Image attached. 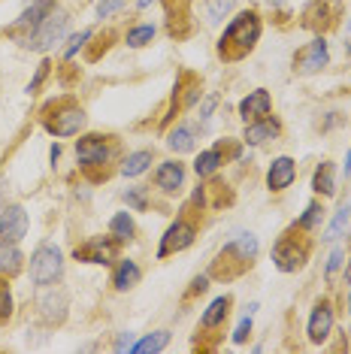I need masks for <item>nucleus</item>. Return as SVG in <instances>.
Instances as JSON below:
<instances>
[{"label": "nucleus", "instance_id": "obj_1", "mask_svg": "<svg viewBox=\"0 0 351 354\" xmlns=\"http://www.w3.org/2000/svg\"><path fill=\"white\" fill-rule=\"evenodd\" d=\"M258 37H260L258 15L243 12V15H236V19L230 21V28L225 30V37H221V43H218V52L225 55L227 61H236V58H243L245 52H252V46L258 43Z\"/></svg>", "mask_w": 351, "mask_h": 354}, {"label": "nucleus", "instance_id": "obj_2", "mask_svg": "<svg viewBox=\"0 0 351 354\" xmlns=\"http://www.w3.org/2000/svg\"><path fill=\"white\" fill-rule=\"evenodd\" d=\"M61 272H64V257L58 252V245L43 243L34 252V257H30V279H34V285L49 288L61 279Z\"/></svg>", "mask_w": 351, "mask_h": 354}, {"label": "nucleus", "instance_id": "obj_3", "mask_svg": "<svg viewBox=\"0 0 351 354\" xmlns=\"http://www.w3.org/2000/svg\"><path fill=\"white\" fill-rule=\"evenodd\" d=\"M67 12H61V10H52L49 15H46L43 21L37 25V30L28 37V43L25 46H30V49H37V52H46V49H52L58 39L67 34Z\"/></svg>", "mask_w": 351, "mask_h": 354}, {"label": "nucleus", "instance_id": "obj_4", "mask_svg": "<svg viewBox=\"0 0 351 354\" xmlns=\"http://www.w3.org/2000/svg\"><path fill=\"white\" fill-rule=\"evenodd\" d=\"M46 127L55 136H73L85 127V112L79 106H64L61 112H55V118H46Z\"/></svg>", "mask_w": 351, "mask_h": 354}, {"label": "nucleus", "instance_id": "obj_5", "mask_svg": "<svg viewBox=\"0 0 351 354\" xmlns=\"http://www.w3.org/2000/svg\"><path fill=\"white\" fill-rule=\"evenodd\" d=\"M273 261L282 272H294V270L303 267V261H306V248L297 245V239L285 236V239H278L276 248H273Z\"/></svg>", "mask_w": 351, "mask_h": 354}, {"label": "nucleus", "instance_id": "obj_6", "mask_svg": "<svg viewBox=\"0 0 351 354\" xmlns=\"http://www.w3.org/2000/svg\"><path fill=\"white\" fill-rule=\"evenodd\" d=\"M327 58H330V55H327V43L324 39H312L306 49L297 52V58H294V70H297V73H306V76L318 73L321 67H327Z\"/></svg>", "mask_w": 351, "mask_h": 354}, {"label": "nucleus", "instance_id": "obj_7", "mask_svg": "<svg viewBox=\"0 0 351 354\" xmlns=\"http://www.w3.org/2000/svg\"><path fill=\"white\" fill-rule=\"evenodd\" d=\"M191 243H194V227H191L188 221H176L170 230H167L164 243L161 248H158V257H167L173 252H182V248H188Z\"/></svg>", "mask_w": 351, "mask_h": 354}, {"label": "nucleus", "instance_id": "obj_8", "mask_svg": "<svg viewBox=\"0 0 351 354\" xmlns=\"http://www.w3.org/2000/svg\"><path fill=\"white\" fill-rule=\"evenodd\" d=\"M115 243L106 236H97L91 243H85L82 248H76V261H88V263H113L115 257Z\"/></svg>", "mask_w": 351, "mask_h": 354}, {"label": "nucleus", "instance_id": "obj_9", "mask_svg": "<svg viewBox=\"0 0 351 354\" xmlns=\"http://www.w3.org/2000/svg\"><path fill=\"white\" fill-rule=\"evenodd\" d=\"M25 233H28V212L21 206H10L0 215V236L10 239V243H19Z\"/></svg>", "mask_w": 351, "mask_h": 354}, {"label": "nucleus", "instance_id": "obj_10", "mask_svg": "<svg viewBox=\"0 0 351 354\" xmlns=\"http://www.w3.org/2000/svg\"><path fill=\"white\" fill-rule=\"evenodd\" d=\"M55 10V0H28V10L21 12V19L15 21V28L10 30V34H19V30H30L34 34L37 25L46 19Z\"/></svg>", "mask_w": 351, "mask_h": 354}, {"label": "nucleus", "instance_id": "obj_11", "mask_svg": "<svg viewBox=\"0 0 351 354\" xmlns=\"http://www.w3.org/2000/svg\"><path fill=\"white\" fill-rule=\"evenodd\" d=\"M76 155L85 167H97L109 158V149H106V142H103V136H85V140L76 142Z\"/></svg>", "mask_w": 351, "mask_h": 354}, {"label": "nucleus", "instance_id": "obj_12", "mask_svg": "<svg viewBox=\"0 0 351 354\" xmlns=\"http://www.w3.org/2000/svg\"><path fill=\"white\" fill-rule=\"evenodd\" d=\"M330 327H333V309L327 303H321L312 312V318H309V339H312V342H324L327 336H330Z\"/></svg>", "mask_w": 351, "mask_h": 354}, {"label": "nucleus", "instance_id": "obj_13", "mask_svg": "<svg viewBox=\"0 0 351 354\" xmlns=\"http://www.w3.org/2000/svg\"><path fill=\"white\" fill-rule=\"evenodd\" d=\"M294 160L291 158H276L273 160V167H269V173H267V185L273 191H285L288 185L294 182Z\"/></svg>", "mask_w": 351, "mask_h": 354}, {"label": "nucleus", "instance_id": "obj_14", "mask_svg": "<svg viewBox=\"0 0 351 354\" xmlns=\"http://www.w3.org/2000/svg\"><path fill=\"white\" fill-rule=\"evenodd\" d=\"M39 309H43V318L49 324H58L67 315V294L64 291H46L43 300H39Z\"/></svg>", "mask_w": 351, "mask_h": 354}, {"label": "nucleus", "instance_id": "obj_15", "mask_svg": "<svg viewBox=\"0 0 351 354\" xmlns=\"http://www.w3.org/2000/svg\"><path fill=\"white\" fill-rule=\"evenodd\" d=\"M239 115L245 122H258V118L269 115V94L267 91H252L249 97L239 103Z\"/></svg>", "mask_w": 351, "mask_h": 354}, {"label": "nucleus", "instance_id": "obj_16", "mask_svg": "<svg viewBox=\"0 0 351 354\" xmlns=\"http://www.w3.org/2000/svg\"><path fill=\"white\" fill-rule=\"evenodd\" d=\"M182 182H185V167H182L179 160H167V164L158 167V188L179 191Z\"/></svg>", "mask_w": 351, "mask_h": 354}, {"label": "nucleus", "instance_id": "obj_17", "mask_svg": "<svg viewBox=\"0 0 351 354\" xmlns=\"http://www.w3.org/2000/svg\"><path fill=\"white\" fill-rule=\"evenodd\" d=\"M273 136H278V122L276 118H258L254 124L245 127V142H252V146H260V142L273 140Z\"/></svg>", "mask_w": 351, "mask_h": 354}, {"label": "nucleus", "instance_id": "obj_18", "mask_svg": "<svg viewBox=\"0 0 351 354\" xmlns=\"http://www.w3.org/2000/svg\"><path fill=\"white\" fill-rule=\"evenodd\" d=\"M115 288L118 291H127V288H133L140 281V267L133 261H122L118 263V270H115Z\"/></svg>", "mask_w": 351, "mask_h": 354}, {"label": "nucleus", "instance_id": "obj_19", "mask_svg": "<svg viewBox=\"0 0 351 354\" xmlns=\"http://www.w3.org/2000/svg\"><path fill=\"white\" fill-rule=\"evenodd\" d=\"M21 267V252L10 239H0V272H15Z\"/></svg>", "mask_w": 351, "mask_h": 354}, {"label": "nucleus", "instance_id": "obj_20", "mask_svg": "<svg viewBox=\"0 0 351 354\" xmlns=\"http://www.w3.org/2000/svg\"><path fill=\"white\" fill-rule=\"evenodd\" d=\"M312 188L321 191V194H336V182H333V164H321L315 170V179H312Z\"/></svg>", "mask_w": 351, "mask_h": 354}, {"label": "nucleus", "instance_id": "obj_21", "mask_svg": "<svg viewBox=\"0 0 351 354\" xmlns=\"http://www.w3.org/2000/svg\"><path fill=\"white\" fill-rule=\"evenodd\" d=\"M227 306H230L227 297H218V300H212V303H209V309L203 312L200 324H203V327H215V324H221V321H225V315H227Z\"/></svg>", "mask_w": 351, "mask_h": 354}, {"label": "nucleus", "instance_id": "obj_22", "mask_svg": "<svg viewBox=\"0 0 351 354\" xmlns=\"http://www.w3.org/2000/svg\"><path fill=\"white\" fill-rule=\"evenodd\" d=\"M149 164H151V151H133V155L124 158L122 173L124 176H140V173H146Z\"/></svg>", "mask_w": 351, "mask_h": 354}, {"label": "nucleus", "instance_id": "obj_23", "mask_svg": "<svg viewBox=\"0 0 351 354\" xmlns=\"http://www.w3.org/2000/svg\"><path fill=\"white\" fill-rule=\"evenodd\" d=\"M167 342H170V333H167V330H158V333H151V336H146V339H140L137 345H131V351H137V354L161 351Z\"/></svg>", "mask_w": 351, "mask_h": 354}, {"label": "nucleus", "instance_id": "obj_24", "mask_svg": "<svg viewBox=\"0 0 351 354\" xmlns=\"http://www.w3.org/2000/svg\"><path fill=\"white\" fill-rule=\"evenodd\" d=\"M167 146H170L173 151H191L194 149V131L191 127H176V131L170 133V140H167Z\"/></svg>", "mask_w": 351, "mask_h": 354}, {"label": "nucleus", "instance_id": "obj_25", "mask_svg": "<svg viewBox=\"0 0 351 354\" xmlns=\"http://www.w3.org/2000/svg\"><path fill=\"white\" fill-rule=\"evenodd\" d=\"M109 230H113V236L118 243H127V239H133V221L127 212H118L113 221H109Z\"/></svg>", "mask_w": 351, "mask_h": 354}, {"label": "nucleus", "instance_id": "obj_26", "mask_svg": "<svg viewBox=\"0 0 351 354\" xmlns=\"http://www.w3.org/2000/svg\"><path fill=\"white\" fill-rule=\"evenodd\" d=\"M218 164H221V151L209 149V151H203V155L194 160V170H197V176H212L215 170H218Z\"/></svg>", "mask_w": 351, "mask_h": 354}, {"label": "nucleus", "instance_id": "obj_27", "mask_svg": "<svg viewBox=\"0 0 351 354\" xmlns=\"http://www.w3.org/2000/svg\"><path fill=\"white\" fill-rule=\"evenodd\" d=\"M234 6L236 0H206V15H209V21H221Z\"/></svg>", "mask_w": 351, "mask_h": 354}, {"label": "nucleus", "instance_id": "obj_28", "mask_svg": "<svg viewBox=\"0 0 351 354\" xmlns=\"http://www.w3.org/2000/svg\"><path fill=\"white\" fill-rule=\"evenodd\" d=\"M151 37H155V28H151V25H140V28H133L131 34H127V46L140 49V46H146Z\"/></svg>", "mask_w": 351, "mask_h": 354}, {"label": "nucleus", "instance_id": "obj_29", "mask_svg": "<svg viewBox=\"0 0 351 354\" xmlns=\"http://www.w3.org/2000/svg\"><path fill=\"white\" fill-rule=\"evenodd\" d=\"M348 212H351V209H348V206H342V209H339V212H336V218H333V224H330V230H327V233H324V239H327V243H333V239H336V236H339V233H342V227H345V224H348Z\"/></svg>", "mask_w": 351, "mask_h": 354}, {"label": "nucleus", "instance_id": "obj_30", "mask_svg": "<svg viewBox=\"0 0 351 354\" xmlns=\"http://www.w3.org/2000/svg\"><path fill=\"white\" fill-rule=\"evenodd\" d=\"M321 218H324V209L318 206V203H312V206L306 209V215H303V218L297 221V227H303V230H312V227H315V224L321 221Z\"/></svg>", "mask_w": 351, "mask_h": 354}, {"label": "nucleus", "instance_id": "obj_31", "mask_svg": "<svg viewBox=\"0 0 351 354\" xmlns=\"http://www.w3.org/2000/svg\"><path fill=\"white\" fill-rule=\"evenodd\" d=\"M12 315V297H10V288L0 285V321H6Z\"/></svg>", "mask_w": 351, "mask_h": 354}, {"label": "nucleus", "instance_id": "obj_32", "mask_svg": "<svg viewBox=\"0 0 351 354\" xmlns=\"http://www.w3.org/2000/svg\"><path fill=\"white\" fill-rule=\"evenodd\" d=\"M88 39H91V30H82V34L70 37V46H67V52H64V55H67V58H73V55H76L79 49H82V46L88 43Z\"/></svg>", "mask_w": 351, "mask_h": 354}, {"label": "nucleus", "instance_id": "obj_33", "mask_svg": "<svg viewBox=\"0 0 351 354\" xmlns=\"http://www.w3.org/2000/svg\"><path fill=\"white\" fill-rule=\"evenodd\" d=\"M122 6H124V0H100V3H97V15H100V19H109V15L118 12Z\"/></svg>", "mask_w": 351, "mask_h": 354}, {"label": "nucleus", "instance_id": "obj_34", "mask_svg": "<svg viewBox=\"0 0 351 354\" xmlns=\"http://www.w3.org/2000/svg\"><path fill=\"white\" fill-rule=\"evenodd\" d=\"M124 200H127V206H133V209H146V191L142 188H131L124 194Z\"/></svg>", "mask_w": 351, "mask_h": 354}, {"label": "nucleus", "instance_id": "obj_35", "mask_svg": "<svg viewBox=\"0 0 351 354\" xmlns=\"http://www.w3.org/2000/svg\"><path fill=\"white\" fill-rule=\"evenodd\" d=\"M342 257H345V252H342V248H333V252H330V261H327V279L336 276V270L342 267Z\"/></svg>", "mask_w": 351, "mask_h": 354}, {"label": "nucleus", "instance_id": "obj_36", "mask_svg": "<svg viewBox=\"0 0 351 354\" xmlns=\"http://www.w3.org/2000/svg\"><path fill=\"white\" fill-rule=\"evenodd\" d=\"M46 73H49V61H43V64H39V70H37L34 82H30V85H28V91H30V94H34V91H37V88H39V85H43V79H46Z\"/></svg>", "mask_w": 351, "mask_h": 354}, {"label": "nucleus", "instance_id": "obj_37", "mask_svg": "<svg viewBox=\"0 0 351 354\" xmlns=\"http://www.w3.org/2000/svg\"><path fill=\"white\" fill-rule=\"evenodd\" d=\"M249 330H252V318H243L239 321V327H236V333H234V342H245Z\"/></svg>", "mask_w": 351, "mask_h": 354}, {"label": "nucleus", "instance_id": "obj_38", "mask_svg": "<svg viewBox=\"0 0 351 354\" xmlns=\"http://www.w3.org/2000/svg\"><path fill=\"white\" fill-rule=\"evenodd\" d=\"M215 103H218V97H206L203 106H200V118H209V112L215 109Z\"/></svg>", "mask_w": 351, "mask_h": 354}, {"label": "nucleus", "instance_id": "obj_39", "mask_svg": "<svg viewBox=\"0 0 351 354\" xmlns=\"http://www.w3.org/2000/svg\"><path fill=\"white\" fill-rule=\"evenodd\" d=\"M115 348H118V351H124V348H131V333H127V336H118V342H115Z\"/></svg>", "mask_w": 351, "mask_h": 354}, {"label": "nucleus", "instance_id": "obj_40", "mask_svg": "<svg viewBox=\"0 0 351 354\" xmlns=\"http://www.w3.org/2000/svg\"><path fill=\"white\" fill-rule=\"evenodd\" d=\"M191 291H206V279H197V281H194V288H191Z\"/></svg>", "mask_w": 351, "mask_h": 354}, {"label": "nucleus", "instance_id": "obj_41", "mask_svg": "<svg viewBox=\"0 0 351 354\" xmlns=\"http://www.w3.org/2000/svg\"><path fill=\"white\" fill-rule=\"evenodd\" d=\"M273 3H276V6H282V3H285V0H273Z\"/></svg>", "mask_w": 351, "mask_h": 354}, {"label": "nucleus", "instance_id": "obj_42", "mask_svg": "<svg viewBox=\"0 0 351 354\" xmlns=\"http://www.w3.org/2000/svg\"><path fill=\"white\" fill-rule=\"evenodd\" d=\"M348 312H351V291H348Z\"/></svg>", "mask_w": 351, "mask_h": 354}, {"label": "nucleus", "instance_id": "obj_43", "mask_svg": "<svg viewBox=\"0 0 351 354\" xmlns=\"http://www.w3.org/2000/svg\"><path fill=\"white\" fill-rule=\"evenodd\" d=\"M348 279H351V267H348Z\"/></svg>", "mask_w": 351, "mask_h": 354}, {"label": "nucleus", "instance_id": "obj_44", "mask_svg": "<svg viewBox=\"0 0 351 354\" xmlns=\"http://www.w3.org/2000/svg\"><path fill=\"white\" fill-rule=\"evenodd\" d=\"M348 52H351V43H348Z\"/></svg>", "mask_w": 351, "mask_h": 354}, {"label": "nucleus", "instance_id": "obj_45", "mask_svg": "<svg viewBox=\"0 0 351 354\" xmlns=\"http://www.w3.org/2000/svg\"><path fill=\"white\" fill-rule=\"evenodd\" d=\"M348 30H351V28H348Z\"/></svg>", "mask_w": 351, "mask_h": 354}]
</instances>
